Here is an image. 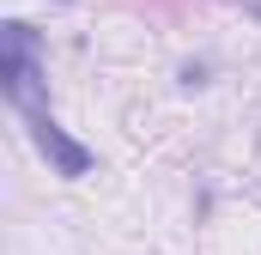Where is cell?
I'll list each match as a JSON object with an SVG mask.
<instances>
[{"label": "cell", "instance_id": "1", "mask_svg": "<svg viewBox=\"0 0 261 255\" xmlns=\"http://www.w3.org/2000/svg\"><path fill=\"white\" fill-rule=\"evenodd\" d=\"M0 85L18 110H43V37L31 24H0Z\"/></svg>", "mask_w": 261, "mask_h": 255}, {"label": "cell", "instance_id": "2", "mask_svg": "<svg viewBox=\"0 0 261 255\" xmlns=\"http://www.w3.org/2000/svg\"><path fill=\"white\" fill-rule=\"evenodd\" d=\"M24 122H31V140H37V152L55 164V176H85L97 158H91V146L85 140H73L49 110H24Z\"/></svg>", "mask_w": 261, "mask_h": 255}, {"label": "cell", "instance_id": "3", "mask_svg": "<svg viewBox=\"0 0 261 255\" xmlns=\"http://www.w3.org/2000/svg\"><path fill=\"white\" fill-rule=\"evenodd\" d=\"M243 12H249V18H255V24H261V0H243Z\"/></svg>", "mask_w": 261, "mask_h": 255}]
</instances>
